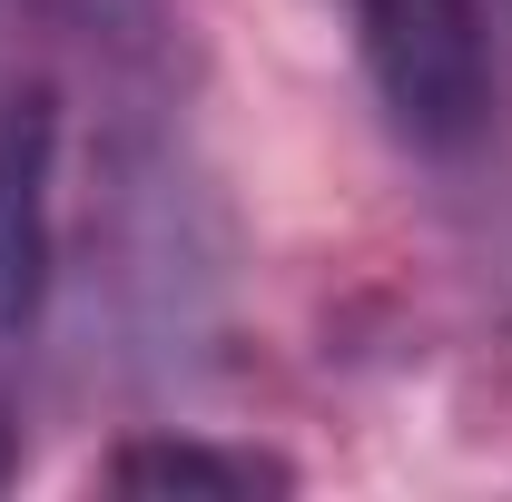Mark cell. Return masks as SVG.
Listing matches in <instances>:
<instances>
[{
    "label": "cell",
    "instance_id": "6da1fadb",
    "mask_svg": "<svg viewBox=\"0 0 512 502\" xmlns=\"http://www.w3.org/2000/svg\"><path fill=\"white\" fill-rule=\"evenodd\" d=\"M404 138L453 148L483 128V0H345Z\"/></svg>",
    "mask_w": 512,
    "mask_h": 502
},
{
    "label": "cell",
    "instance_id": "7a4b0ae2",
    "mask_svg": "<svg viewBox=\"0 0 512 502\" xmlns=\"http://www.w3.org/2000/svg\"><path fill=\"white\" fill-rule=\"evenodd\" d=\"M50 178H60V99L10 89L0 99V355H20L50 306Z\"/></svg>",
    "mask_w": 512,
    "mask_h": 502
},
{
    "label": "cell",
    "instance_id": "3957f363",
    "mask_svg": "<svg viewBox=\"0 0 512 502\" xmlns=\"http://www.w3.org/2000/svg\"><path fill=\"white\" fill-rule=\"evenodd\" d=\"M109 493H188V502H247V493H286L296 473L276 453L247 443H188V434H138L99 463Z\"/></svg>",
    "mask_w": 512,
    "mask_h": 502
}]
</instances>
